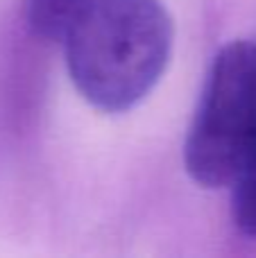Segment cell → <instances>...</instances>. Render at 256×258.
<instances>
[{
    "label": "cell",
    "mask_w": 256,
    "mask_h": 258,
    "mask_svg": "<svg viewBox=\"0 0 256 258\" xmlns=\"http://www.w3.org/2000/svg\"><path fill=\"white\" fill-rule=\"evenodd\" d=\"M63 39L77 93L100 111L122 113L166 73L175 32L161 0H86Z\"/></svg>",
    "instance_id": "cell-1"
},
{
    "label": "cell",
    "mask_w": 256,
    "mask_h": 258,
    "mask_svg": "<svg viewBox=\"0 0 256 258\" xmlns=\"http://www.w3.org/2000/svg\"><path fill=\"white\" fill-rule=\"evenodd\" d=\"M256 134V43L234 41L213 59L184 145L188 174L207 188L229 186Z\"/></svg>",
    "instance_id": "cell-2"
},
{
    "label": "cell",
    "mask_w": 256,
    "mask_h": 258,
    "mask_svg": "<svg viewBox=\"0 0 256 258\" xmlns=\"http://www.w3.org/2000/svg\"><path fill=\"white\" fill-rule=\"evenodd\" d=\"M231 218L240 233L256 238V134L231 179Z\"/></svg>",
    "instance_id": "cell-3"
},
{
    "label": "cell",
    "mask_w": 256,
    "mask_h": 258,
    "mask_svg": "<svg viewBox=\"0 0 256 258\" xmlns=\"http://www.w3.org/2000/svg\"><path fill=\"white\" fill-rule=\"evenodd\" d=\"M84 3L86 0H27V23L41 39H59Z\"/></svg>",
    "instance_id": "cell-4"
}]
</instances>
